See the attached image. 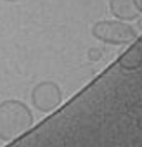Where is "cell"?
<instances>
[{"label":"cell","mask_w":142,"mask_h":147,"mask_svg":"<svg viewBox=\"0 0 142 147\" xmlns=\"http://www.w3.org/2000/svg\"><path fill=\"white\" fill-rule=\"evenodd\" d=\"M31 104L40 113H54L62 104V90L55 82H40L31 88Z\"/></svg>","instance_id":"cell-3"},{"label":"cell","mask_w":142,"mask_h":147,"mask_svg":"<svg viewBox=\"0 0 142 147\" xmlns=\"http://www.w3.org/2000/svg\"><path fill=\"white\" fill-rule=\"evenodd\" d=\"M4 2H19V0H4Z\"/></svg>","instance_id":"cell-5"},{"label":"cell","mask_w":142,"mask_h":147,"mask_svg":"<svg viewBox=\"0 0 142 147\" xmlns=\"http://www.w3.org/2000/svg\"><path fill=\"white\" fill-rule=\"evenodd\" d=\"M139 5H140V9H142V0H139Z\"/></svg>","instance_id":"cell-6"},{"label":"cell","mask_w":142,"mask_h":147,"mask_svg":"<svg viewBox=\"0 0 142 147\" xmlns=\"http://www.w3.org/2000/svg\"><path fill=\"white\" fill-rule=\"evenodd\" d=\"M90 33L95 40L108 45H128L139 40L137 30L120 19H102L92 24Z\"/></svg>","instance_id":"cell-2"},{"label":"cell","mask_w":142,"mask_h":147,"mask_svg":"<svg viewBox=\"0 0 142 147\" xmlns=\"http://www.w3.org/2000/svg\"><path fill=\"white\" fill-rule=\"evenodd\" d=\"M109 12L114 19L130 23L142 16V9L139 5V0H109Z\"/></svg>","instance_id":"cell-4"},{"label":"cell","mask_w":142,"mask_h":147,"mask_svg":"<svg viewBox=\"0 0 142 147\" xmlns=\"http://www.w3.org/2000/svg\"><path fill=\"white\" fill-rule=\"evenodd\" d=\"M35 125V118L28 104L18 99L0 102V140L11 144L28 133Z\"/></svg>","instance_id":"cell-1"}]
</instances>
